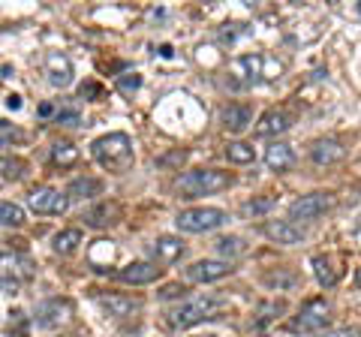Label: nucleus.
Instances as JSON below:
<instances>
[{
	"label": "nucleus",
	"instance_id": "obj_1",
	"mask_svg": "<svg viewBox=\"0 0 361 337\" xmlns=\"http://www.w3.org/2000/svg\"><path fill=\"white\" fill-rule=\"evenodd\" d=\"M90 154L94 160L109 168V172H127V168L135 163L133 154V139L127 133H109V136H99L94 145H90Z\"/></svg>",
	"mask_w": 361,
	"mask_h": 337
},
{
	"label": "nucleus",
	"instance_id": "obj_2",
	"mask_svg": "<svg viewBox=\"0 0 361 337\" xmlns=\"http://www.w3.org/2000/svg\"><path fill=\"white\" fill-rule=\"evenodd\" d=\"M229 184H232L229 172H220V168H193V172L178 178V193H184L187 199H196V196L220 193Z\"/></svg>",
	"mask_w": 361,
	"mask_h": 337
},
{
	"label": "nucleus",
	"instance_id": "obj_3",
	"mask_svg": "<svg viewBox=\"0 0 361 337\" xmlns=\"http://www.w3.org/2000/svg\"><path fill=\"white\" fill-rule=\"evenodd\" d=\"M220 307H223L220 295H199V298L187 301V305H180L178 310L169 313V325H172V329H193V325L211 319Z\"/></svg>",
	"mask_w": 361,
	"mask_h": 337
},
{
	"label": "nucleus",
	"instance_id": "obj_4",
	"mask_svg": "<svg viewBox=\"0 0 361 337\" xmlns=\"http://www.w3.org/2000/svg\"><path fill=\"white\" fill-rule=\"evenodd\" d=\"M329 301L325 298H310V301H304L301 310L295 313V317L289 319V331L292 334H319L325 325H329Z\"/></svg>",
	"mask_w": 361,
	"mask_h": 337
},
{
	"label": "nucleus",
	"instance_id": "obj_5",
	"mask_svg": "<svg viewBox=\"0 0 361 337\" xmlns=\"http://www.w3.org/2000/svg\"><path fill=\"white\" fill-rule=\"evenodd\" d=\"M175 223H178L180 232H190V235L214 232L226 223V211H220V208H187L175 217Z\"/></svg>",
	"mask_w": 361,
	"mask_h": 337
},
{
	"label": "nucleus",
	"instance_id": "obj_6",
	"mask_svg": "<svg viewBox=\"0 0 361 337\" xmlns=\"http://www.w3.org/2000/svg\"><path fill=\"white\" fill-rule=\"evenodd\" d=\"M37 274V268L27 256H18V253H0V286L16 292L21 283H27V280Z\"/></svg>",
	"mask_w": 361,
	"mask_h": 337
},
{
	"label": "nucleus",
	"instance_id": "obj_7",
	"mask_svg": "<svg viewBox=\"0 0 361 337\" xmlns=\"http://www.w3.org/2000/svg\"><path fill=\"white\" fill-rule=\"evenodd\" d=\"M334 205V199L329 193H307V196H298L295 202L289 205V220L298 226V220L304 223H310L316 217H322L325 211H331Z\"/></svg>",
	"mask_w": 361,
	"mask_h": 337
},
{
	"label": "nucleus",
	"instance_id": "obj_8",
	"mask_svg": "<svg viewBox=\"0 0 361 337\" xmlns=\"http://www.w3.org/2000/svg\"><path fill=\"white\" fill-rule=\"evenodd\" d=\"M73 319V301L70 298H49L37 307V325L39 329H61Z\"/></svg>",
	"mask_w": 361,
	"mask_h": 337
},
{
	"label": "nucleus",
	"instance_id": "obj_9",
	"mask_svg": "<svg viewBox=\"0 0 361 337\" xmlns=\"http://www.w3.org/2000/svg\"><path fill=\"white\" fill-rule=\"evenodd\" d=\"M27 205H30V211H37V214H63L66 205H70V199L54 187H37L27 196Z\"/></svg>",
	"mask_w": 361,
	"mask_h": 337
},
{
	"label": "nucleus",
	"instance_id": "obj_10",
	"mask_svg": "<svg viewBox=\"0 0 361 337\" xmlns=\"http://www.w3.org/2000/svg\"><path fill=\"white\" fill-rule=\"evenodd\" d=\"M232 274V262L223 259H199L190 268H184V277L190 283H214V280H223Z\"/></svg>",
	"mask_w": 361,
	"mask_h": 337
},
{
	"label": "nucleus",
	"instance_id": "obj_11",
	"mask_svg": "<svg viewBox=\"0 0 361 337\" xmlns=\"http://www.w3.org/2000/svg\"><path fill=\"white\" fill-rule=\"evenodd\" d=\"M262 235H265V238H271L274 244H286V247L304 241L301 226H295L292 220H265L262 223Z\"/></svg>",
	"mask_w": 361,
	"mask_h": 337
},
{
	"label": "nucleus",
	"instance_id": "obj_12",
	"mask_svg": "<svg viewBox=\"0 0 361 337\" xmlns=\"http://www.w3.org/2000/svg\"><path fill=\"white\" fill-rule=\"evenodd\" d=\"M97 301H99V307H103L109 317H115V319H130L133 313L142 310V301L139 298L118 295V292H111V295H97Z\"/></svg>",
	"mask_w": 361,
	"mask_h": 337
},
{
	"label": "nucleus",
	"instance_id": "obj_13",
	"mask_svg": "<svg viewBox=\"0 0 361 337\" xmlns=\"http://www.w3.org/2000/svg\"><path fill=\"white\" fill-rule=\"evenodd\" d=\"M163 268L157 262H130L123 265L118 271V280H123V283H133V286H145V283H154V280H160Z\"/></svg>",
	"mask_w": 361,
	"mask_h": 337
},
{
	"label": "nucleus",
	"instance_id": "obj_14",
	"mask_svg": "<svg viewBox=\"0 0 361 337\" xmlns=\"http://www.w3.org/2000/svg\"><path fill=\"white\" fill-rule=\"evenodd\" d=\"M346 157V148L337 139H316L310 145V160L316 166H331V163H341Z\"/></svg>",
	"mask_w": 361,
	"mask_h": 337
},
{
	"label": "nucleus",
	"instance_id": "obj_15",
	"mask_svg": "<svg viewBox=\"0 0 361 337\" xmlns=\"http://www.w3.org/2000/svg\"><path fill=\"white\" fill-rule=\"evenodd\" d=\"M45 75H49V85L54 87H66L73 82V63L70 58H63V54L51 51L49 58H45Z\"/></svg>",
	"mask_w": 361,
	"mask_h": 337
},
{
	"label": "nucleus",
	"instance_id": "obj_16",
	"mask_svg": "<svg viewBox=\"0 0 361 337\" xmlns=\"http://www.w3.org/2000/svg\"><path fill=\"white\" fill-rule=\"evenodd\" d=\"M151 253H154L157 262L172 265V262H178L180 256H184V241L175 238V235H160V238L151 244Z\"/></svg>",
	"mask_w": 361,
	"mask_h": 337
},
{
	"label": "nucleus",
	"instance_id": "obj_17",
	"mask_svg": "<svg viewBox=\"0 0 361 337\" xmlns=\"http://www.w3.org/2000/svg\"><path fill=\"white\" fill-rule=\"evenodd\" d=\"M220 118H223V127L229 133H244V130H250V123H253V111L244 103H229L223 109Z\"/></svg>",
	"mask_w": 361,
	"mask_h": 337
},
{
	"label": "nucleus",
	"instance_id": "obj_18",
	"mask_svg": "<svg viewBox=\"0 0 361 337\" xmlns=\"http://www.w3.org/2000/svg\"><path fill=\"white\" fill-rule=\"evenodd\" d=\"M289 127H292V118L286 115V111L271 109V111H265V115L259 118V123H256V136H283Z\"/></svg>",
	"mask_w": 361,
	"mask_h": 337
},
{
	"label": "nucleus",
	"instance_id": "obj_19",
	"mask_svg": "<svg viewBox=\"0 0 361 337\" xmlns=\"http://www.w3.org/2000/svg\"><path fill=\"white\" fill-rule=\"evenodd\" d=\"M265 166L271 172H289V168L295 166V154H292L286 142H274L265 148Z\"/></svg>",
	"mask_w": 361,
	"mask_h": 337
},
{
	"label": "nucleus",
	"instance_id": "obj_20",
	"mask_svg": "<svg viewBox=\"0 0 361 337\" xmlns=\"http://www.w3.org/2000/svg\"><path fill=\"white\" fill-rule=\"evenodd\" d=\"M121 220V205L118 202H99L97 208H90L85 214V223L94 229H103V226H111V223Z\"/></svg>",
	"mask_w": 361,
	"mask_h": 337
},
{
	"label": "nucleus",
	"instance_id": "obj_21",
	"mask_svg": "<svg viewBox=\"0 0 361 337\" xmlns=\"http://www.w3.org/2000/svg\"><path fill=\"white\" fill-rule=\"evenodd\" d=\"M99 193H103V181H97V178H75V181L66 187V199L70 202H85Z\"/></svg>",
	"mask_w": 361,
	"mask_h": 337
},
{
	"label": "nucleus",
	"instance_id": "obj_22",
	"mask_svg": "<svg viewBox=\"0 0 361 337\" xmlns=\"http://www.w3.org/2000/svg\"><path fill=\"white\" fill-rule=\"evenodd\" d=\"M78 244H82V232L78 229H63V232H58L51 238V250L61 253V256H70V253L78 250Z\"/></svg>",
	"mask_w": 361,
	"mask_h": 337
},
{
	"label": "nucleus",
	"instance_id": "obj_23",
	"mask_svg": "<svg viewBox=\"0 0 361 337\" xmlns=\"http://www.w3.org/2000/svg\"><path fill=\"white\" fill-rule=\"evenodd\" d=\"M217 253L223 256V262H232V259H238V256H244L247 250V244L244 238H238V235H226V238H217Z\"/></svg>",
	"mask_w": 361,
	"mask_h": 337
},
{
	"label": "nucleus",
	"instance_id": "obj_24",
	"mask_svg": "<svg viewBox=\"0 0 361 337\" xmlns=\"http://www.w3.org/2000/svg\"><path fill=\"white\" fill-rule=\"evenodd\" d=\"M313 271H316V280H319L322 286H334L337 280H341V271L331 265L329 256H313Z\"/></svg>",
	"mask_w": 361,
	"mask_h": 337
},
{
	"label": "nucleus",
	"instance_id": "obj_25",
	"mask_svg": "<svg viewBox=\"0 0 361 337\" xmlns=\"http://www.w3.org/2000/svg\"><path fill=\"white\" fill-rule=\"evenodd\" d=\"M75 160H78V148H75V145L73 142H58V145H54V148H51V163L54 166H75Z\"/></svg>",
	"mask_w": 361,
	"mask_h": 337
},
{
	"label": "nucleus",
	"instance_id": "obj_26",
	"mask_svg": "<svg viewBox=\"0 0 361 337\" xmlns=\"http://www.w3.org/2000/svg\"><path fill=\"white\" fill-rule=\"evenodd\" d=\"M226 157H229L232 163H238V166H247V163L256 160V154H253V148L247 142H229L226 145Z\"/></svg>",
	"mask_w": 361,
	"mask_h": 337
},
{
	"label": "nucleus",
	"instance_id": "obj_27",
	"mask_svg": "<svg viewBox=\"0 0 361 337\" xmlns=\"http://www.w3.org/2000/svg\"><path fill=\"white\" fill-rule=\"evenodd\" d=\"M265 283L271 289H292V286L298 283V277H295V271H289V268H277V271H268L265 274Z\"/></svg>",
	"mask_w": 361,
	"mask_h": 337
},
{
	"label": "nucleus",
	"instance_id": "obj_28",
	"mask_svg": "<svg viewBox=\"0 0 361 337\" xmlns=\"http://www.w3.org/2000/svg\"><path fill=\"white\" fill-rule=\"evenodd\" d=\"M25 160H18V157H0V178L4 181H18L25 175Z\"/></svg>",
	"mask_w": 361,
	"mask_h": 337
},
{
	"label": "nucleus",
	"instance_id": "obj_29",
	"mask_svg": "<svg viewBox=\"0 0 361 337\" xmlns=\"http://www.w3.org/2000/svg\"><path fill=\"white\" fill-rule=\"evenodd\" d=\"M25 223V211L16 202H0V226H21Z\"/></svg>",
	"mask_w": 361,
	"mask_h": 337
},
{
	"label": "nucleus",
	"instance_id": "obj_30",
	"mask_svg": "<svg viewBox=\"0 0 361 337\" xmlns=\"http://www.w3.org/2000/svg\"><path fill=\"white\" fill-rule=\"evenodd\" d=\"M271 208H274V199H271V196H262V199L247 202L241 211H244V217H262V214H268Z\"/></svg>",
	"mask_w": 361,
	"mask_h": 337
},
{
	"label": "nucleus",
	"instance_id": "obj_31",
	"mask_svg": "<svg viewBox=\"0 0 361 337\" xmlns=\"http://www.w3.org/2000/svg\"><path fill=\"white\" fill-rule=\"evenodd\" d=\"M283 310H286L283 301H271V305H265L262 310H259V322H256V329H262L265 322H271V319L277 317V313H283Z\"/></svg>",
	"mask_w": 361,
	"mask_h": 337
},
{
	"label": "nucleus",
	"instance_id": "obj_32",
	"mask_svg": "<svg viewBox=\"0 0 361 337\" xmlns=\"http://www.w3.org/2000/svg\"><path fill=\"white\" fill-rule=\"evenodd\" d=\"M16 139H21V130L16 127V123L0 118V142H16Z\"/></svg>",
	"mask_w": 361,
	"mask_h": 337
},
{
	"label": "nucleus",
	"instance_id": "obj_33",
	"mask_svg": "<svg viewBox=\"0 0 361 337\" xmlns=\"http://www.w3.org/2000/svg\"><path fill=\"white\" fill-rule=\"evenodd\" d=\"M316 337H361V329H355V325H346V329H331V331H319Z\"/></svg>",
	"mask_w": 361,
	"mask_h": 337
},
{
	"label": "nucleus",
	"instance_id": "obj_34",
	"mask_svg": "<svg viewBox=\"0 0 361 337\" xmlns=\"http://www.w3.org/2000/svg\"><path fill=\"white\" fill-rule=\"evenodd\" d=\"M139 85H142V78H139V75H135V73H133V75H123V78H118V87H121V91H123V94H130V91H135V87H139Z\"/></svg>",
	"mask_w": 361,
	"mask_h": 337
},
{
	"label": "nucleus",
	"instance_id": "obj_35",
	"mask_svg": "<svg viewBox=\"0 0 361 337\" xmlns=\"http://www.w3.org/2000/svg\"><path fill=\"white\" fill-rule=\"evenodd\" d=\"M184 292H187V289L180 286V283H169V286H163V289H160V298H166V301H169V298H180Z\"/></svg>",
	"mask_w": 361,
	"mask_h": 337
},
{
	"label": "nucleus",
	"instance_id": "obj_36",
	"mask_svg": "<svg viewBox=\"0 0 361 337\" xmlns=\"http://www.w3.org/2000/svg\"><path fill=\"white\" fill-rule=\"evenodd\" d=\"M58 123H66V127H78V111H58Z\"/></svg>",
	"mask_w": 361,
	"mask_h": 337
},
{
	"label": "nucleus",
	"instance_id": "obj_37",
	"mask_svg": "<svg viewBox=\"0 0 361 337\" xmlns=\"http://www.w3.org/2000/svg\"><path fill=\"white\" fill-rule=\"evenodd\" d=\"M99 94V87L97 85H87V87H82V97H97Z\"/></svg>",
	"mask_w": 361,
	"mask_h": 337
},
{
	"label": "nucleus",
	"instance_id": "obj_38",
	"mask_svg": "<svg viewBox=\"0 0 361 337\" xmlns=\"http://www.w3.org/2000/svg\"><path fill=\"white\" fill-rule=\"evenodd\" d=\"M6 106H9V109H21V97H16V94L6 97Z\"/></svg>",
	"mask_w": 361,
	"mask_h": 337
},
{
	"label": "nucleus",
	"instance_id": "obj_39",
	"mask_svg": "<svg viewBox=\"0 0 361 337\" xmlns=\"http://www.w3.org/2000/svg\"><path fill=\"white\" fill-rule=\"evenodd\" d=\"M51 111H54V106H51V103H42V106H39V115H42V118H49Z\"/></svg>",
	"mask_w": 361,
	"mask_h": 337
},
{
	"label": "nucleus",
	"instance_id": "obj_40",
	"mask_svg": "<svg viewBox=\"0 0 361 337\" xmlns=\"http://www.w3.org/2000/svg\"><path fill=\"white\" fill-rule=\"evenodd\" d=\"M355 283H358V289H361V268H358V271H355Z\"/></svg>",
	"mask_w": 361,
	"mask_h": 337
},
{
	"label": "nucleus",
	"instance_id": "obj_41",
	"mask_svg": "<svg viewBox=\"0 0 361 337\" xmlns=\"http://www.w3.org/2000/svg\"><path fill=\"white\" fill-rule=\"evenodd\" d=\"M358 13H361V6H358Z\"/></svg>",
	"mask_w": 361,
	"mask_h": 337
}]
</instances>
